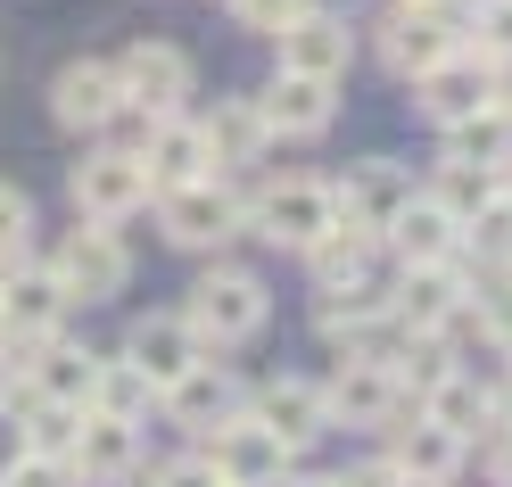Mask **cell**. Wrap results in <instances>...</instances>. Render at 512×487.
<instances>
[{
  "label": "cell",
  "instance_id": "obj_1",
  "mask_svg": "<svg viewBox=\"0 0 512 487\" xmlns=\"http://www.w3.org/2000/svg\"><path fill=\"white\" fill-rule=\"evenodd\" d=\"M174 314L190 322V339H199L207 355H232V347H248V339H265V322H273V289H265V273L232 265V256H215V265L182 289V306H174Z\"/></svg>",
  "mask_w": 512,
  "mask_h": 487
},
{
  "label": "cell",
  "instance_id": "obj_2",
  "mask_svg": "<svg viewBox=\"0 0 512 487\" xmlns=\"http://www.w3.org/2000/svg\"><path fill=\"white\" fill-rule=\"evenodd\" d=\"M471 289H479V265L455 248L438 265H397L389 281V322L397 331H446V339H471Z\"/></svg>",
  "mask_w": 512,
  "mask_h": 487
},
{
  "label": "cell",
  "instance_id": "obj_3",
  "mask_svg": "<svg viewBox=\"0 0 512 487\" xmlns=\"http://www.w3.org/2000/svg\"><path fill=\"white\" fill-rule=\"evenodd\" d=\"M149 207H157V232H166V248H190V256H223L240 232V207H248V190L232 174H199V182H174V190H149Z\"/></svg>",
  "mask_w": 512,
  "mask_h": 487
},
{
  "label": "cell",
  "instance_id": "obj_4",
  "mask_svg": "<svg viewBox=\"0 0 512 487\" xmlns=\"http://www.w3.org/2000/svg\"><path fill=\"white\" fill-rule=\"evenodd\" d=\"M331 182L323 174H281V182H256L248 190V207H240V232L248 240H265L281 256H306L314 240L331 232Z\"/></svg>",
  "mask_w": 512,
  "mask_h": 487
},
{
  "label": "cell",
  "instance_id": "obj_5",
  "mask_svg": "<svg viewBox=\"0 0 512 487\" xmlns=\"http://www.w3.org/2000/svg\"><path fill=\"white\" fill-rule=\"evenodd\" d=\"M50 281L67 289V306H108L133 289V248H124V223H91L75 215V232H58V248L42 256Z\"/></svg>",
  "mask_w": 512,
  "mask_h": 487
},
{
  "label": "cell",
  "instance_id": "obj_6",
  "mask_svg": "<svg viewBox=\"0 0 512 487\" xmlns=\"http://www.w3.org/2000/svg\"><path fill=\"white\" fill-rule=\"evenodd\" d=\"M314 339L339 347V355H389V339H397V322H389V281L364 273V281L314 289Z\"/></svg>",
  "mask_w": 512,
  "mask_h": 487
},
{
  "label": "cell",
  "instance_id": "obj_7",
  "mask_svg": "<svg viewBox=\"0 0 512 487\" xmlns=\"http://www.w3.org/2000/svg\"><path fill=\"white\" fill-rule=\"evenodd\" d=\"M504 75H512V67H496V58H479L471 42H455L438 67L413 75V108H422V124H438V133H446V124H463V116H479V108H496Z\"/></svg>",
  "mask_w": 512,
  "mask_h": 487
},
{
  "label": "cell",
  "instance_id": "obj_8",
  "mask_svg": "<svg viewBox=\"0 0 512 487\" xmlns=\"http://www.w3.org/2000/svg\"><path fill=\"white\" fill-rule=\"evenodd\" d=\"M67 199H75V215H91V223H133V215L149 207V166H141L133 149L100 141L91 157L67 166Z\"/></svg>",
  "mask_w": 512,
  "mask_h": 487
},
{
  "label": "cell",
  "instance_id": "obj_9",
  "mask_svg": "<svg viewBox=\"0 0 512 487\" xmlns=\"http://www.w3.org/2000/svg\"><path fill=\"white\" fill-rule=\"evenodd\" d=\"M323 413H331V430H389V421L413 413V397L380 355H339V372L323 380Z\"/></svg>",
  "mask_w": 512,
  "mask_h": 487
},
{
  "label": "cell",
  "instance_id": "obj_10",
  "mask_svg": "<svg viewBox=\"0 0 512 487\" xmlns=\"http://www.w3.org/2000/svg\"><path fill=\"white\" fill-rule=\"evenodd\" d=\"M157 413L174 421V430H190V438H207V430H223L232 413H248V380L223 364V355H199L182 380H166L157 388Z\"/></svg>",
  "mask_w": 512,
  "mask_h": 487
},
{
  "label": "cell",
  "instance_id": "obj_11",
  "mask_svg": "<svg viewBox=\"0 0 512 487\" xmlns=\"http://www.w3.org/2000/svg\"><path fill=\"white\" fill-rule=\"evenodd\" d=\"M116 83H124V100H133L141 116H174V108L199 100V67H190V50L182 42H157V34H141L133 50L116 58Z\"/></svg>",
  "mask_w": 512,
  "mask_h": 487
},
{
  "label": "cell",
  "instance_id": "obj_12",
  "mask_svg": "<svg viewBox=\"0 0 512 487\" xmlns=\"http://www.w3.org/2000/svg\"><path fill=\"white\" fill-rule=\"evenodd\" d=\"M190 446H199L207 463H215V479H223V487H273L281 471L298 463V446H290V438H273V430H265L256 413H232L223 430L190 438Z\"/></svg>",
  "mask_w": 512,
  "mask_h": 487
},
{
  "label": "cell",
  "instance_id": "obj_13",
  "mask_svg": "<svg viewBox=\"0 0 512 487\" xmlns=\"http://www.w3.org/2000/svg\"><path fill=\"white\" fill-rule=\"evenodd\" d=\"M356 42H364V25H347L339 9H298L290 25L273 34V67H298V75H323V83H347V67H356Z\"/></svg>",
  "mask_w": 512,
  "mask_h": 487
},
{
  "label": "cell",
  "instance_id": "obj_14",
  "mask_svg": "<svg viewBox=\"0 0 512 487\" xmlns=\"http://www.w3.org/2000/svg\"><path fill=\"white\" fill-rule=\"evenodd\" d=\"M256 116H265L273 141H323L339 124V83L298 75V67H273V83L256 91Z\"/></svg>",
  "mask_w": 512,
  "mask_h": 487
},
{
  "label": "cell",
  "instance_id": "obj_15",
  "mask_svg": "<svg viewBox=\"0 0 512 487\" xmlns=\"http://www.w3.org/2000/svg\"><path fill=\"white\" fill-rule=\"evenodd\" d=\"M141 446H149V421H116V413L83 405V430L67 446V463H75L83 487H133L141 479Z\"/></svg>",
  "mask_w": 512,
  "mask_h": 487
},
{
  "label": "cell",
  "instance_id": "obj_16",
  "mask_svg": "<svg viewBox=\"0 0 512 487\" xmlns=\"http://www.w3.org/2000/svg\"><path fill=\"white\" fill-rule=\"evenodd\" d=\"M116 108H124L116 58H67L50 75V124H67V133H108Z\"/></svg>",
  "mask_w": 512,
  "mask_h": 487
},
{
  "label": "cell",
  "instance_id": "obj_17",
  "mask_svg": "<svg viewBox=\"0 0 512 487\" xmlns=\"http://www.w3.org/2000/svg\"><path fill=\"white\" fill-rule=\"evenodd\" d=\"M67 289L50 281V265L42 256H25V265L0 281V339H17V347H34V339H50V331H67Z\"/></svg>",
  "mask_w": 512,
  "mask_h": 487
},
{
  "label": "cell",
  "instance_id": "obj_18",
  "mask_svg": "<svg viewBox=\"0 0 512 487\" xmlns=\"http://www.w3.org/2000/svg\"><path fill=\"white\" fill-rule=\"evenodd\" d=\"M364 34H372V50H380V67H389L397 83H413L422 67H438V58L455 50V34H446V25H438V17L422 9V0H397V9L380 17V25H364Z\"/></svg>",
  "mask_w": 512,
  "mask_h": 487
},
{
  "label": "cell",
  "instance_id": "obj_19",
  "mask_svg": "<svg viewBox=\"0 0 512 487\" xmlns=\"http://www.w3.org/2000/svg\"><path fill=\"white\" fill-rule=\"evenodd\" d=\"M248 413L265 421L273 438H290L298 454L331 438V413H323V380H306V372H281V380H265V388H248Z\"/></svg>",
  "mask_w": 512,
  "mask_h": 487
},
{
  "label": "cell",
  "instance_id": "obj_20",
  "mask_svg": "<svg viewBox=\"0 0 512 487\" xmlns=\"http://www.w3.org/2000/svg\"><path fill=\"white\" fill-rule=\"evenodd\" d=\"M199 133H207L215 174H232V182H248L256 166H265V149H273V133H265V116H256L248 91H223V100L199 116Z\"/></svg>",
  "mask_w": 512,
  "mask_h": 487
},
{
  "label": "cell",
  "instance_id": "obj_21",
  "mask_svg": "<svg viewBox=\"0 0 512 487\" xmlns=\"http://www.w3.org/2000/svg\"><path fill=\"white\" fill-rule=\"evenodd\" d=\"M141 166H149V190H174V182H199L215 174V157H207V133H199V116L174 108V116H149V133H141Z\"/></svg>",
  "mask_w": 512,
  "mask_h": 487
},
{
  "label": "cell",
  "instance_id": "obj_22",
  "mask_svg": "<svg viewBox=\"0 0 512 487\" xmlns=\"http://www.w3.org/2000/svg\"><path fill=\"white\" fill-rule=\"evenodd\" d=\"M380 438H389V463L413 479V487H455V471H463V438L455 430H438V421L430 413H405V421H389V430H380Z\"/></svg>",
  "mask_w": 512,
  "mask_h": 487
},
{
  "label": "cell",
  "instance_id": "obj_23",
  "mask_svg": "<svg viewBox=\"0 0 512 487\" xmlns=\"http://www.w3.org/2000/svg\"><path fill=\"white\" fill-rule=\"evenodd\" d=\"M413 199V174L397 166V157H364V166H347L339 182H331V207L347 215V223H364V232H389V215Z\"/></svg>",
  "mask_w": 512,
  "mask_h": 487
},
{
  "label": "cell",
  "instance_id": "obj_24",
  "mask_svg": "<svg viewBox=\"0 0 512 487\" xmlns=\"http://www.w3.org/2000/svg\"><path fill=\"white\" fill-rule=\"evenodd\" d=\"M413 413H430L438 430H455L463 446H479V438L496 430V388L479 380V364H455V372H438L422 388V405H413Z\"/></svg>",
  "mask_w": 512,
  "mask_h": 487
},
{
  "label": "cell",
  "instance_id": "obj_25",
  "mask_svg": "<svg viewBox=\"0 0 512 487\" xmlns=\"http://www.w3.org/2000/svg\"><path fill=\"white\" fill-rule=\"evenodd\" d=\"M463 248V223L446 215L430 190H413V199L389 215V232H380V256H397V265H438V256Z\"/></svg>",
  "mask_w": 512,
  "mask_h": 487
},
{
  "label": "cell",
  "instance_id": "obj_26",
  "mask_svg": "<svg viewBox=\"0 0 512 487\" xmlns=\"http://www.w3.org/2000/svg\"><path fill=\"white\" fill-rule=\"evenodd\" d=\"M91 372H100V355L83 339L50 331L25 347V397H58V405H91Z\"/></svg>",
  "mask_w": 512,
  "mask_h": 487
},
{
  "label": "cell",
  "instance_id": "obj_27",
  "mask_svg": "<svg viewBox=\"0 0 512 487\" xmlns=\"http://www.w3.org/2000/svg\"><path fill=\"white\" fill-rule=\"evenodd\" d=\"M116 355H133V364L149 372V388H166V380H182L190 364H199V339H190V322L166 306V314H133V331H124V347Z\"/></svg>",
  "mask_w": 512,
  "mask_h": 487
},
{
  "label": "cell",
  "instance_id": "obj_28",
  "mask_svg": "<svg viewBox=\"0 0 512 487\" xmlns=\"http://www.w3.org/2000/svg\"><path fill=\"white\" fill-rule=\"evenodd\" d=\"M306 273H314V289H331V281H364V273H380V232H364V223H347V215H331V232L306 248Z\"/></svg>",
  "mask_w": 512,
  "mask_h": 487
},
{
  "label": "cell",
  "instance_id": "obj_29",
  "mask_svg": "<svg viewBox=\"0 0 512 487\" xmlns=\"http://www.w3.org/2000/svg\"><path fill=\"white\" fill-rule=\"evenodd\" d=\"M91 413H116V421H149L157 413V388L133 355H100V372H91Z\"/></svg>",
  "mask_w": 512,
  "mask_h": 487
},
{
  "label": "cell",
  "instance_id": "obj_30",
  "mask_svg": "<svg viewBox=\"0 0 512 487\" xmlns=\"http://www.w3.org/2000/svg\"><path fill=\"white\" fill-rule=\"evenodd\" d=\"M496 182H504L496 166H463V157H438V166H430V182H422V190H430V199H438L446 215H455V223H471L479 207L496 199Z\"/></svg>",
  "mask_w": 512,
  "mask_h": 487
},
{
  "label": "cell",
  "instance_id": "obj_31",
  "mask_svg": "<svg viewBox=\"0 0 512 487\" xmlns=\"http://www.w3.org/2000/svg\"><path fill=\"white\" fill-rule=\"evenodd\" d=\"M438 157H463V166H496V174H504V116L479 108V116H463V124H446V133H438Z\"/></svg>",
  "mask_w": 512,
  "mask_h": 487
},
{
  "label": "cell",
  "instance_id": "obj_32",
  "mask_svg": "<svg viewBox=\"0 0 512 487\" xmlns=\"http://www.w3.org/2000/svg\"><path fill=\"white\" fill-rule=\"evenodd\" d=\"M471 331L488 355H512V273H479L471 289Z\"/></svg>",
  "mask_w": 512,
  "mask_h": 487
},
{
  "label": "cell",
  "instance_id": "obj_33",
  "mask_svg": "<svg viewBox=\"0 0 512 487\" xmlns=\"http://www.w3.org/2000/svg\"><path fill=\"white\" fill-rule=\"evenodd\" d=\"M17 421H25V446L67 454V446H75V430H83V405H58V397H17Z\"/></svg>",
  "mask_w": 512,
  "mask_h": 487
},
{
  "label": "cell",
  "instance_id": "obj_34",
  "mask_svg": "<svg viewBox=\"0 0 512 487\" xmlns=\"http://www.w3.org/2000/svg\"><path fill=\"white\" fill-rule=\"evenodd\" d=\"M25 256H34V199H25V182H0V281Z\"/></svg>",
  "mask_w": 512,
  "mask_h": 487
},
{
  "label": "cell",
  "instance_id": "obj_35",
  "mask_svg": "<svg viewBox=\"0 0 512 487\" xmlns=\"http://www.w3.org/2000/svg\"><path fill=\"white\" fill-rule=\"evenodd\" d=\"M471 50L496 58V67H512V0H479L471 9Z\"/></svg>",
  "mask_w": 512,
  "mask_h": 487
},
{
  "label": "cell",
  "instance_id": "obj_36",
  "mask_svg": "<svg viewBox=\"0 0 512 487\" xmlns=\"http://www.w3.org/2000/svg\"><path fill=\"white\" fill-rule=\"evenodd\" d=\"M298 9H314V0H223V17H232L240 34H265V42H273Z\"/></svg>",
  "mask_w": 512,
  "mask_h": 487
},
{
  "label": "cell",
  "instance_id": "obj_37",
  "mask_svg": "<svg viewBox=\"0 0 512 487\" xmlns=\"http://www.w3.org/2000/svg\"><path fill=\"white\" fill-rule=\"evenodd\" d=\"M0 487H83V479H75V463H67V454H42V446H25L17 463H9V479H0Z\"/></svg>",
  "mask_w": 512,
  "mask_h": 487
},
{
  "label": "cell",
  "instance_id": "obj_38",
  "mask_svg": "<svg viewBox=\"0 0 512 487\" xmlns=\"http://www.w3.org/2000/svg\"><path fill=\"white\" fill-rule=\"evenodd\" d=\"M149 487H223V479H215V463L199 446H182V454H166V463L149 471Z\"/></svg>",
  "mask_w": 512,
  "mask_h": 487
},
{
  "label": "cell",
  "instance_id": "obj_39",
  "mask_svg": "<svg viewBox=\"0 0 512 487\" xmlns=\"http://www.w3.org/2000/svg\"><path fill=\"white\" fill-rule=\"evenodd\" d=\"M339 487H413V479L389 463V446H380V454H364V463H347V471H339Z\"/></svg>",
  "mask_w": 512,
  "mask_h": 487
},
{
  "label": "cell",
  "instance_id": "obj_40",
  "mask_svg": "<svg viewBox=\"0 0 512 487\" xmlns=\"http://www.w3.org/2000/svg\"><path fill=\"white\" fill-rule=\"evenodd\" d=\"M479 463H488V487H512V421H496L479 438Z\"/></svg>",
  "mask_w": 512,
  "mask_h": 487
},
{
  "label": "cell",
  "instance_id": "obj_41",
  "mask_svg": "<svg viewBox=\"0 0 512 487\" xmlns=\"http://www.w3.org/2000/svg\"><path fill=\"white\" fill-rule=\"evenodd\" d=\"M17 397H25V347L0 339V405H17Z\"/></svg>",
  "mask_w": 512,
  "mask_h": 487
},
{
  "label": "cell",
  "instance_id": "obj_42",
  "mask_svg": "<svg viewBox=\"0 0 512 487\" xmlns=\"http://www.w3.org/2000/svg\"><path fill=\"white\" fill-rule=\"evenodd\" d=\"M17 454H25V421H17V405H0V479H9Z\"/></svg>",
  "mask_w": 512,
  "mask_h": 487
},
{
  "label": "cell",
  "instance_id": "obj_43",
  "mask_svg": "<svg viewBox=\"0 0 512 487\" xmlns=\"http://www.w3.org/2000/svg\"><path fill=\"white\" fill-rule=\"evenodd\" d=\"M273 487H339V471H298V463H290V471H281Z\"/></svg>",
  "mask_w": 512,
  "mask_h": 487
},
{
  "label": "cell",
  "instance_id": "obj_44",
  "mask_svg": "<svg viewBox=\"0 0 512 487\" xmlns=\"http://www.w3.org/2000/svg\"><path fill=\"white\" fill-rule=\"evenodd\" d=\"M496 116H504V174H512V75H504V91H496Z\"/></svg>",
  "mask_w": 512,
  "mask_h": 487
},
{
  "label": "cell",
  "instance_id": "obj_45",
  "mask_svg": "<svg viewBox=\"0 0 512 487\" xmlns=\"http://www.w3.org/2000/svg\"><path fill=\"white\" fill-rule=\"evenodd\" d=\"M496 421H512V355L496 364Z\"/></svg>",
  "mask_w": 512,
  "mask_h": 487
},
{
  "label": "cell",
  "instance_id": "obj_46",
  "mask_svg": "<svg viewBox=\"0 0 512 487\" xmlns=\"http://www.w3.org/2000/svg\"><path fill=\"white\" fill-rule=\"evenodd\" d=\"M504 199H512V174H504Z\"/></svg>",
  "mask_w": 512,
  "mask_h": 487
},
{
  "label": "cell",
  "instance_id": "obj_47",
  "mask_svg": "<svg viewBox=\"0 0 512 487\" xmlns=\"http://www.w3.org/2000/svg\"><path fill=\"white\" fill-rule=\"evenodd\" d=\"M504 273H512V265H504Z\"/></svg>",
  "mask_w": 512,
  "mask_h": 487
}]
</instances>
